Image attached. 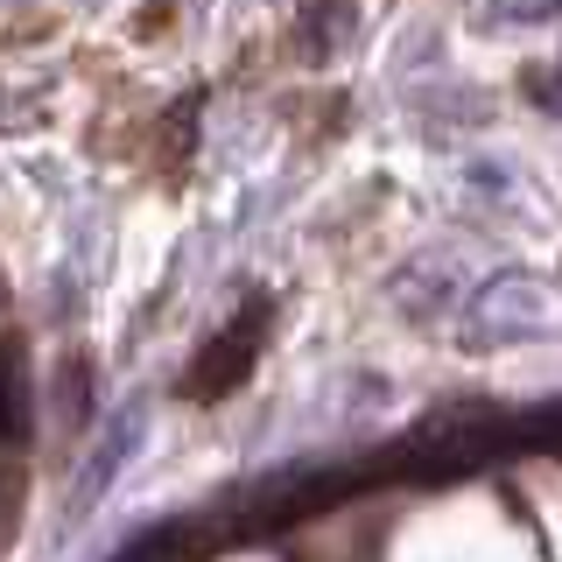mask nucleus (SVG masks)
Returning a JSON list of instances; mask_svg holds the SVG:
<instances>
[{
  "instance_id": "f257e3e1",
  "label": "nucleus",
  "mask_w": 562,
  "mask_h": 562,
  "mask_svg": "<svg viewBox=\"0 0 562 562\" xmlns=\"http://www.w3.org/2000/svg\"><path fill=\"white\" fill-rule=\"evenodd\" d=\"M464 324V345H527L549 338V289L535 274H492L464 295V310L450 316Z\"/></svg>"
},
{
  "instance_id": "f03ea898",
  "label": "nucleus",
  "mask_w": 562,
  "mask_h": 562,
  "mask_svg": "<svg viewBox=\"0 0 562 562\" xmlns=\"http://www.w3.org/2000/svg\"><path fill=\"white\" fill-rule=\"evenodd\" d=\"M134 443H140V408L127 415V422H113V429H105V457H99V464L92 471H85V479H78V506H92L99 499V485H105V471H113V464H127V457H134Z\"/></svg>"
}]
</instances>
